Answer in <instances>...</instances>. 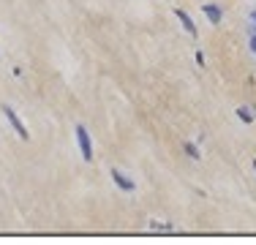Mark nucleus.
<instances>
[{
    "instance_id": "obj_1",
    "label": "nucleus",
    "mask_w": 256,
    "mask_h": 245,
    "mask_svg": "<svg viewBox=\"0 0 256 245\" xmlns=\"http://www.w3.org/2000/svg\"><path fill=\"white\" fill-rule=\"evenodd\" d=\"M76 142H79V150H82L85 161H90L93 158V142H90V134L85 125H76Z\"/></svg>"
},
{
    "instance_id": "obj_2",
    "label": "nucleus",
    "mask_w": 256,
    "mask_h": 245,
    "mask_svg": "<svg viewBox=\"0 0 256 245\" xmlns=\"http://www.w3.org/2000/svg\"><path fill=\"white\" fill-rule=\"evenodd\" d=\"M3 112H6L8 122H11V125H14V131H17V134H19L22 139H28V131H25V125H22V120H19V117L14 115V109H11V106H3Z\"/></svg>"
},
{
    "instance_id": "obj_3",
    "label": "nucleus",
    "mask_w": 256,
    "mask_h": 245,
    "mask_svg": "<svg viewBox=\"0 0 256 245\" xmlns=\"http://www.w3.org/2000/svg\"><path fill=\"white\" fill-rule=\"evenodd\" d=\"M112 180H115V185H118L120 191H125V193H128V191H134V180H128V177H125L120 169H112Z\"/></svg>"
},
{
    "instance_id": "obj_4",
    "label": "nucleus",
    "mask_w": 256,
    "mask_h": 245,
    "mask_svg": "<svg viewBox=\"0 0 256 245\" xmlns=\"http://www.w3.org/2000/svg\"><path fill=\"white\" fill-rule=\"evenodd\" d=\"M205 14H207V19L213 22V25H218V22L223 19L221 8H218V6H213V3H207V6H205Z\"/></svg>"
},
{
    "instance_id": "obj_5",
    "label": "nucleus",
    "mask_w": 256,
    "mask_h": 245,
    "mask_svg": "<svg viewBox=\"0 0 256 245\" xmlns=\"http://www.w3.org/2000/svg\"><path fill=\"white\" fill-rule=\"evenodd\" d=\"M177 19L183 22V27H186L188 33H194V35H196V25H194V19H191V17H188V14L183 11V8H177Z\"/></svg>"
},
{
    "instance_id": "obj_6",
    "label": "nucleus",
    "mask_w": 256,
    "mask_h": 245,
    "mask_svg": "<svg viewBox=\"0 0 256 245\" xmlns=\"http://www.w3.org/2000/svg\"><path fill=\"white\" fill-rule=\"evenodd\" d=\"M237 115H240L245 122H251V112H248V109H237Z\"/></svg>"
},
{
    "instance_id": "obj_7",
    "label": "nucleus",
    "mask_w": 256,
    "mask_h": 245,
    "mask_svg": "<svg viewBox=\"0 0 256 245\" xmlns=\"http://www.w3.org/2000/svg\"><path fill=\"white\" fill-rule=\"evenodd\" d=\"M248 47H251V52L256 54V35H251V41H248Z\"/></svg>"
},
{
    "instance_id": "obj_8",
    "label": "nucleus",
    "mask_w": 256,
    "mask_h": 245,
    "mask_svg": "<svg viewBox=\"0 0 256 245\" xmlns=\"http://www.w3.org/2000/svg\"><path fill=\"white\" fill-rule=\"evenodd\" d=\"M251 35H256V25H251Z\"/></svg>"
},
{
    "instance_id": "obj_9",
    "label": "nucleus",
    "mask_w": 256,
    "mask_h": 245,
    "mask_svg": "<svg viewBox=\"0 0 256 245\" xmlns=\"http://www.w3.org/2000/svg\"><path fill=\"white\" fill-rule=\"evenodd\" d=\"M251 19H254V22H256V8H254V11H251Z\"/></svg>"
},
{
    "instance_id": "obj_10",
    "label": "nucleus",
    "mask_w": 256,
    "mask_h": 245,
    "mask_svg": "<svg viewBox=\"0 0 256 245\" xmlns=\"http://www.w3.org/2000/svg\"><path fill=\"white\" fill-rule=\"evenodd\" d=\"M254 169H256V161H254Z\"/></svg>"
}]
</instances>
